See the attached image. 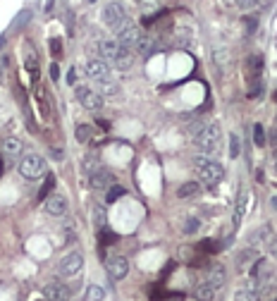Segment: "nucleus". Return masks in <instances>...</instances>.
Instances as JSON below:
<instances>
[{
	"instance_id": "nucleus-5",
	"label": "nucleus",
	"mask_w": 277,
	"mask_h": 301,
	"mask_svg": "<svg viewBox=\"0 0 277 301\" xmlns=\"http://www.w3.org/2000/svg\"><path fill=\"white\" fill-rule=\"evenodd\" d=\"M115 34H117V39H115V41H117L120 46L127 50V48H134V46H136L141 31H138L136 24H132V22H125V24H122V27H120Z\"/></svg>"
},
{
	"instance_id": "nucleus-15",
	"label": "nucleus",
	"mask_w": 277,
	"mask_h": 301,
	"mask_svg": "<svg viewBox=\"0 0 277 301\" xmlns=\"http://www.w3.org/2000/svg\"><path fill=\"white\" fill-rule=\"evenodd\" d=\"M134 48H136V53L141 55V58H151L153 53H158V41H155V36L141 34Z\"/></svg>"
},
{
	"instance_id": "nucleus-2",
	"label": "nucleus",
	"mask_w": 277,
	"mask_h": 301,
	"mask_svg": "<svg viewBox=\"0 0 277 301\" xmlns=\"http://www.w3.org/2000/svg\"><path fill=\"white\" fill-rule=\"evenodd\" d=\"M17 170H19L22 177L38 179V177H43V175H48V165H46V160H43L38 153H29V156H24L19 160Z\"/></svg>"
},
{
	"instance_id": "nucleus-43",
	"label": "nucleus",
	"mask_w": 277,
	"mask_h": 301,
	"mask_svg": "<svg viewBox=\"0 0 277 301\" xmlns=\"http://www.w3.org/2000/svg\"><path fill=\"white\" fill-rule=\"evenodd\" d=\"M50 48H53V55H57V53H63V43L57 41V39H53V41H50Z\"/></svg>"
},
{
	"instance_id": "nucleus-17",
	"label": "nucleus",
	"mask_w": 277,
	"mask_h": 301,
	"mask_svg": "<svg viewBox=\"0 0 277 301\" xmlns=\"http://www.w3.org/2000/svg\"><path fill=\"white\" fill-rule=\"evenodd\" d=\"M225 282H227V270H225V266H213L208 270V285L213 289H220Z\"/></svg>"
},
{
	"instance_id": "nucleus-30",
	"label": "nucleus",
	"mask_w": 277,
	"mask_h": 301,
	"mask_svg": "<svg viewBox=\"0 0 277 301\" xmlns=\"http://www.w3.org/2000/svg\"><path fill=\"white\" fill-rule=\"evenodd\" d=\"M213 60L217 62L220 67H225V65L229 62V50L227 48H215L213 50Z\"/></svg>"
},
{
	"instance_id": "nucleus-24",
	"label": "nucleus",
	"mask_w": 277,
	"mask_h": 301,
	"mask_svg": "<svg viewBox=\"0 0 277 301\" xmlns=\"http://www.w3.org/2000/svg\"><path fill=\"white\" fill-rule=\"evenodd\" d=\"M112 65L117 69H122V72H127V69H132V65H134V55L129 53V50H125L122 55H117V58L112 60Z\"/></svg>"
},
{
	"instance_id": "nucleus-44",
	"label": "nucleus",
	"mask_w": 277,
	"mask_h": 301,
	"mask_svg": "<svg viewBox=\"0 0 277 301\" xmlns=\"http://www.w3.org/2000/svg\"><path fill=\"white\" fill-rule=\"evenodd\" d=\"M74 82H76V69H72L67 74V84H74Z\"/></svg>"
},
{
	"instance_id": "nucleus-34",
	"label": "nucleus",
	"mask_w": 277,
	"mask_h": 301,
	"mask_svg": "<svg viewBox=\"0 0 277 301\" xmlns=\"http://www.w3.org/2000/svg\"><path fill=\"white\" fill-rule=\"evenodd\" d=\"M98 234H101V241H103V244H115V241L120 239L117 234H115V232H110L108 227H103V230H98Z\"/></svg>"
},
{
	"instance_id": "nucleus-14",
	"label": "nucleus",
	"mask_w": 277,
	"mask_h": 301,
	"mask_svg": "<svg viewBox=\"0 0 277 301\" xmlns=\"http://www.w3.org/2000/svg\"><path fill=\"white\" fill-rule=\"evenodd\" d=\"M258 299H261V285L253 280H249L234 292V301H258Z\"/></svg>"
},
{
	"instance_id": "nucleus-27",
	"label": "nucleus",
	"mask_w": 277,
	"mask_h": 301,
	"mask_svg": "<svg viewBox=\"0 0 277 301\" xmlns=\"http://www.w3.org/2000/svg\"><path fill=\"white\" fill-rule=\"evenodd\" d=\"M105 299V289L101 285H91L86 289V301H103Z\"/></svg>"
},
{
	"instance_id": "nucleus-16",
	"label": "nucleus",
	"mask_w": 277,
	"mask_h": 301,
	"mask_svg": "<svg viewBox=\"0 0 277 301\" xmlns=\"http://www.w3.org/2000/svg\"><path fill=\"white\" fill-rule=\"evenodd\" d=\"M251 201H253L251 192H242V194H239V199H236V208H234V227L242 225V220H244V215H246V211H249Z\"/></svg>"
},
{
	"instance_id": "nucleus-7",
	"label": "nucleus",
	"mask_w": 277,
	"mask_h": 301,
	"mask_svg": "<svg viewBox=\"0 0 277 301\" xmlns=\"http://www.w3.org/2000/svg\"><path fill=\"white\" fill-rule=\"evenodd\" d=\"M270 275H272V263L268 258H256L249 266V277L253 282H258V285L263 280H270Z\"/></svg>"
},
{
	"instance_id": "nucleus-29",
	"label": "nucleus",
	"mask_w": 277,
	"mask_h": 301,
	"mask_svg": "<svg viewBox=\"0 0 277 301\" xmlns=\"http://www.w3.org/2000/svg\"><path fill=\"white\" fill-rule=\"evenodd\" d=\"M249 69L253 72V77L258 79L261 69H263V58H261V55H251V58H249Z\"/></svg>"
},
{
	"instance_id": "nucleus-39",
	"label": "nucleus",
	"mask_w": 277,
	"mask_h": 301,
	"mask_svg": "<svg viewBox=\"0 0 277 301\" xmlns=\"http://www.w3.org/2000/svg\"><path fill=\"white\" fill-rule=\"evenodd\" d=\"M53 186H55V179H53V175H48V179H46V186H43V192L38 194V201L46 199V194H48L50 189H53Z\"/></svg>"
},
{
	"instance_id": "nucleus-26",
	"label": "nucleus",
	"mask_w": 277,
	"mask_h": 301,
	"mask_svg": "<svg viewBox=\"0 0 277 301\" xmlns=\"http://www.w3.org/2000/svg\"><path fill=\"white\" fill-rule=\"evenodd\" d=\"M201 192V184H196V182H187V184H182L177 189V196L180 199H189V196H196V194Z\"/></svg>"
},
{
	"instance_id": "nucleus-23",
	"label": "nucleus",
	"mask_w": 277,
	"mask_h": 301,
	"mask_svg": "<svg viewBox=\"0 0 277 301\" xmlns=\"http://www.w3.org/2000/svg\"><path fill=\"white\" fill-rule=\"evenodd\" d=\"M93 225H96V230L108 227V211H105V205L98 203L96 208H93Z\"/></svg>"
},
{
	"instance_id": "nucleus-36",
	"label": "nucleus",
	"mask_w": 277,
	"mask_h": 301,
	"mask_svg": "<svg viewBox=\"0 0 277 301\" xmlns=\"http://www.w3.org/2000/svg\"><path fill=\"white\" fill-rule=\"evenodd\" d=\"M244 29H246L249 36H253L258 31V20L256 17H244Z\"/></svg>"
},
{
	"instance_id": "nucleus-48",
	"label": "nucleus",
	"mask_w": 277,
	"mask_h": 301,
	"mask_svg": "<svg viewBox=\"0 0 277 301\" xmlns=\"http://www.w3.org/2000/svg\"><path fill=\"white\" fill-rule=\"evenodd\" d=\"M41 301H46V299H41Z\"/></svg>"
},
{
	"instance_id": "nucleus-13",
	"label": "nucleus",
	"mask_w": 277,
	"mask_h": 301,
	"mask_svg": "<svg viewBox=\"0 0 277 301\" xmlns=\"http://www.w3.org/2000/svg\"><path fill=\"white\" fill-rule=\"evenodd\" d=\"M98 50H101V60H105V62H108V60L112 62L117 55L125 53V48H122L115 39H103V41L98 43Z\"/></svg>"
},
{
	"instance_id": "nucleus-20",
	"label": "nucleus",
	"mask_w": 277,
	"mask_h": 301,
	"mask_svg": "<svg viewBox=\"0 0 277 301\" xmlns=\"http://www.w3.org/2000/svg\"><path fill=\"white\" fill-rule=\"evenodd\" d=\"M215 292H217V289H213L208 282H201V285H196V289H194V299H199V301H213L215 299Z\"/></svg>"
},
{
	"instance_id": "nucleus-35",
	"label": "nucleus",
	"mask_w": 277,
	"mask_h": 301,
	"mask_svg": "<svg viewBox=\"0 0 277 301\" xmlns=\"http://www.w3.org/2000/svg\"><path fill=\"white\" fill-rule=\"evenodd\" d=\"M253 144H256V146H265V131H263V124H253Z\"/></svg>"
},
{
	"instance_id": "nucleus-38",
	"label": "nucleus",
	"mask_w": 277,
	"mask_h": 301,
	"mask_svg": "<svg viewBox=\"0 0 277 301\" xmlns=\"http://www.w3.org/2000/svg\"><path fill=\"white\" fill-rule=\"evenodd\" d=\"M201 249H203L206 253H215V251H220V247H217V244H215L213 239H203V241H201Z\"/></svg>"
},
{
	"instance_id": "nucleus-12",
	"label": "nucleus",
	"mask_w": 277,
	"mask_h": 301,
	"mask_svg": "<svg viewBox=\"0 0 277 301\" xmlns=\"http://www.w3.org/2000/svg\"><path fill=\"white\" fill-rule=\"evenodd\" d=\"M69 296H72L69 287L60 285V282H53V285L43 287V299L46 301H69Z\"/></svg>"
},
{
	"instance_id": "nucleus-37",
	"label": "nucleus",
	"mask_w": 277,
	"mask_h": 301,
	"mask_svg": "<svg viewBox=\"0 0 277 301\" xmlns=\"http://www.w3.org/2000/svg\"><path fill=\"white\" fill-rule=\"evenodd\" d=\"M261 93H263V82H261V79H253V84L249 86V96L256 98V96H261Z\"/></svg>"
},
{
	"instance_id": "nucleus-4",
	"label": "nucleus",
	"mask_w": 277,
	"mask_h": 301,
	"mask_svg": "<svg viewBox=\"0 0 277 301\" xmlns=\"http://www.w3.org/2000/svg\"><path fill=\"white\" fill-rule=\"evenodd\" d=\"M103 22L112 29V31H117V29L127 22L125 5H120V3H110V5H105V10H103Z\"/></svg>"
},
{
	"instance_id": "nucleus-21",
	"label": "nucleus",
	"mask_w": 277,
	"mask_h": 301,
	"mask_svg": "<svg viewBox=\"0 0 277 301\" xmlns=\"http://www.w3.org/2000/svg\"><path fill=\"white\" fill-rule=\"evenodd\" d=\"M256 258H258V251L253 247H249V249H244V251L236 256V266H239V268H249Z\"/></svg>"
},
{
	"instance_id": "nucleus-19",
	"label": "nucleus",
	"mask_w": 277,
	"mask_h": 301,
	"mask_svg": "<svg viewBox=\"0 0 277 301\" xmlns=\"http://www.w3.org/2000/svg\"><path fill=\"white\" fill-rule=\"evenodd\" d=\"M22 150H24V144H22L19 139L7 137L5 141H3V153H5L10 160H14V158H22Z\"/></svg>"
},
{
	"instance_id": "nucleus-31",
	"label": "nucleus",
	"mask_w": 277,
	"mask_h": 301,
	"mask_svg": "<svg viewBox=\"0 0 277 301\" xmlns=\"http://www.w3.org/2000/svg\"><path fill=\"white\" fill-rule=\"evenodd\" d=\"M122 196H125V189H122V186H117V184H112L110 189H108V196H105V201H108V203H115V201L122 199Z\"/></svg>"
},
{
	"instance_id": "nucleus-28",
	"label": "nucleus",
	"mask_w": 277,
	"mask_h": 301,
	"mask_svg": "<svg viewBox=\"0 0 277 301\" xmlns=\"http://www.w3.org/2000/svg\"><path fill=\"white\" fill-rule=\"evenodd\" d=\"M74 137H76V141H79V144H86V141L91 139V127H89V124H79V127H76V131H74Z\"/></svg>"
},
{
	"instance_id": "nucleus-1",
	"label": "nucleus",
	"mask_w": 277,
	"mask_h": 301,
	"mask_svg": "<svg viewBox=\"0 0 277 301\" xmlns=\"http://www.w3.org/2000/svg\"><path fill=\"white\" fill-rule=\"evenodd\" d=\"M194 167H196V172L201 175L203 182H208L210 189H213V186L225 177V167H222V165L217 163L215 158H210V156H196L194 158Z\"/></svg>"
},
{
	"instance_id": "nucleus-6",
	"label": "nucleus",
	"mask_w": 277,
	"mask_h": 301,
	"mask_svg": "<svg viewBox=\"0 0 277 301\" xmlns=\"http://www.w3.org/2000/svg\"><path fill=\"white\" fill-rule=\"evenodd\" d=\"M105 270L110 275L112 280H125L127 273H129V263H127L125 256H108L105 258Z\"/></svg>"
},
{
	"instance_id": "nucleus-18",
	"label": "nucleus",
	"mask_w": 277,
	"mask_h": 301,
	"mask_svg": "<svg viewBox=\"0 0 277 301\" xmlns=\"http://www.w3.org/2000/svg\"><path fill=\"white\" fill-rule=\"evenodd\" d=\"M46 211H48L50 215L60 218V215L67 213V199H65V196H50V199H46Z\"/></svg>"
},
{
	"instance_id": "nucleus-33",
	"label": "nucleus",
	"mask_w": 277,
	"mask_h": 301,
	"mask_svg": "<svg viewBox=\"0 0 277 301\" xmlns=\"http://www.w3.org/2000/svg\"><path fill=\"white\" fill-rule=\"evenodd\" d=\"M201 230V220L199 218H187V222H184V234H194Z\"/></svg>"
},
{
	"instance_id": "nucleus-3",
	"label": "nucleus",
	"mask_w": 277,
	"mask_h": 301,
	"mask_svg": "<svg viewBox=\"0 0 277 301\" xmlns=\"http://www.w3.org/2000/svg\"><path fill=\"white\" fill-rule=\"evenodd\" d=\"M194 139H196L199 150H201V156H210V153H215L217 146H220V127H217V124H208V127H203Z\"/></svg>"
},
{
	"instance_id": "nucleus-32",
	"label": "nucleus",
	"mask_w": 277,
	"mask_h": 301,
	"mask_svg": "<svg viewBox=\"0 0 277 301\" xmlns=\"http://www.w3.org/2000/svg\"><path fill=\"white\" fill-rule=\"evenodd\" d=\"M270 239H272V227L270 225L261 227V230L253 234V241H270Z\"/></svg>"
},
{
	"instance_id": "nucleus-47",
	"label": "nucleus",
	"mask_w": 277,
	"mask_h": 301,
	"mask_svg": "<svg viewBox=\"0 0 277 301\" xmlns=\"http://www.w3.org/2000/svg\"><path fill=\"white\" fill-rule=\"evenodd\" d=\"M0 46H5V39H3V36H0Z\"/></svg>"
},
{
	"instance_id": "nucleus-10",
	"label": "nucleus",
	"mask_w": 277,
	"mask_h": 301,
	"mask_svg": "<svg viewBox=\"0 0 277 301\" xmlns=\"http://www.w3.org/2000/svg\"><path fill=\"white\" fill-rule=\"evenodd\" d=\"M89 179H91V186H93L96 192H108V189L115 184V175H112L110 170H105V167H98Z\"/></svg>"
},
{
	"instance_id": "nucleus-8",
	"label": "nucleus",
	"mask_w": 277,
	"mask_h": 301,
	"mask_svg": "<svg viewBox=\"0 0 277 301\" xmlns=\"http://www.w3.org/2000/svg\"><path fill=\"white\" fill-rule=\"evenodd\" d=\"M76 98H79V103H82L86 110H101L103 108V98L98 96L93 89H89V86H79V89H76Z\"/></svg>"
},
{
	"instance_id": "nucleus-11",
	"label": "nucleus",
	"mask_w": 277,
	"mask_h": 301,
	"mask_svg": "<svg viewBox=\"0 0 277 301\" xmlns=\"http://www.w3.org/2000/svg\"><path fill=\"white\" fill-rule=\"evenodd\" d=\"M86 72H89V77L91 79H96V82H105V79H110V65H108L105 60H101V58L89 60Z\"/></svg>"
},
{
	"instance_id": "nucleus-41",
	"label": "nucleus",
	"mask_w": 277,
	"mask_h": 301,
	"mask_svg": "<svg viewBox=\"0 0 277 301\" xmlns=\"http://www.w3.org/2000/svg\"><path fill=\"white\" fill-rule=\"evenodd\" d=\"M50 77H53V82H60V67H57L55 62L50 65Z\"/></svg>"
},
{
	"instance_id": "nucleus-22",
	"label": "nucleus",
	"mask_w": 277,
	"mask_h": 301,
	"mask_svg": "<svg viewBox=\"0 0 277 301\" xmlns=\"http://www.w3.org/2000/svg\"><path fill=\"white\" fill-rule=\"evenodd\" d=\"M98 84V96L103 98V96H117L120 93V86L115 82H110V79H105V82H96Z\"/></svg>"
},
{
	"instance_id": "nucleus-45",
	"label": "nucleus",
	"mask_w": 277,
	"mask_h": 301,
	"mask_svg": "<svg viewBox=\"0 0 277 301\" xmlns=\"http://www.w3.org/2000/svg\"><path fill=\"white\" fill-rule=\"evenodd\" d=\"M98 124H101V129H105V131L110 129V122H105V120H98Z\"/></svg>"
},
{
	"instance_id": "nucleus-9",
	"label": "nucleus",
	"mask_w": 277,
	"mask_h": 301,
	"mask_svg": "<svg viewBox=\"0 0 277 301\" xmlns=\"http://www.w3.org/2000/svg\"><path fill=\"white\" fill-rule=\"evenodd\" d=\"M82 266H84V256L79 251H72L60 260L57 270H60V275H76L79 270H82Z\"/></svg>"
},
{
	"instance_id": "nucleus-25",
	"label": "nucleus",
	"mask_w": 277,
	"mask_h": 301,
	"mask_svg": "<svg viewBox=\"0 0 277 301\" xmlns=\"http://www.w3.org/2000/svg\"><path fill=\"white\" fill-rule=\"evenodd\" d=\"M101 167V163H98V156L96 153H89V156H84V160H82V170L86 172V175H93V172Z\"/></svg>"
},
{
	"instance_id": "nucleus-40",
	"label": "nucleus",
	"mask_w": 277,
	"mask_h": 301,
	"mask_svg": "<svg viewBox=\"0 0 277 301\" xmlns=\"http://www.w3.org/2000/svg\"><path fill=\"white\" fill-rule=\"evenodd\" d=\"M229 156L232 158L239 156V139H236L234 134H232V139H229Z\"/></svg>"
},
{
	"instance_id": "nucleus-42",
	"label": "nucleus",
	"mask_w": 277,
	"mask_h": 301,
	"mask_svg": "<svg viewBox=\"0 0 277 301\" xmlns=\"http://www.w3.org/2000/svg\"><path fill=\"white\" fill-rule=\"evenodd\" d=\"M203 129V124L201 122H194V124H189V134H191V137H196V134H199V131Z\"/></svg>"
},
{
	"instance_id": "nucleus-46",
	"label": "nucleus",
	"mask_w": 277,
	"mask_h": 301,
	"mask_svg": "<svg viewBox=\"0 0 277 301\" xmlns=\"http://www.w3.org/2000/svg\"><path fill=\"white\" fill-rule=\"evenodd\" d=\"M63 156H65L63 150H57V148H53V158H63Z\"/></svg>"
}]
</instances>
